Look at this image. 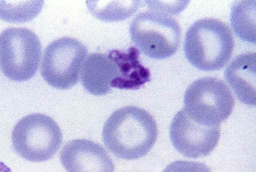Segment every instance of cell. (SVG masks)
<instances>
[{
	"label": "cell",
	"instance_id": "6da1fadb",
	"mask_svg": "<svg viewBox=\"0 0 256 172\" xmlns=\"http://www.w3.org/2000/svg\"><path fill=\"white\" fill-rule=\"evenodd\" d=\"M158 128L152 116L136 106H126L114 111L106 120L102 140L116 157L132 160L146 155L155 144Z\"/></svg>",
	"mask_w": 256,
	"mask_h": 172
},
{
	"label": "cell",
	"instance_id": "7a4b0ae2",
	"mask_svg": "<svg viewBox=\"0 0 256 172\" xmlns=\"http://www.w3.org/2000/svg\"><path fill=\"white\" fill-rule=\"evenodd\" d=\"M234 40L229 27L216 18L198 20L188 28L184 50L188 62L204 71L220 70L232 54Z\"/></svg>",
	"mask_w": 256,
	"mask_h": 172
},
{
	"label": "cell",
	"instance_id": "3957f363",
	"mask_svg": "<svg viewBox=\"0 0 256 172\" xmlns=\"http://www.w3.org/2000/svg\"><path fill=\"white\" fill-rule=\"evenodd\" d=\"M62 139L58 124L50 116L32 114L21 118L14 126L12 140L16 152L32 162H42L52 158Z\"/></svg>",
	"mask_w": 256,
	"mask_h": 172
},
{
	"label": "cell",
	"instance_id": "277c9868",
	"mask_svg": "<svg viewBox=\"0 0 256 172\" xmlns=\"http://www.w3.org/2000/svg\"><path fill=\"white\" fill-rule=\"evenodd\" d=\"M130 32L132 40L143 54L155 59L172 56L179 46L181 34L174 18L152 10L136 16Z\"/></svg>",
	"mask_w": 256,
	"mask_h": 172
},
{
	"label": "cell",
	"instance_id": "5b68a950",
	"mask_svg": "<svg viewBox=\"0 0 256 172\" xmlns=\"http://www.w3.org/2000/svg\"><path fill=\"white\" fill-rule=\"evenodd\" d=\"M184 103V110L193 120L206 125H220L232 114L234 99L224 82L206 76L190 84L185 92Z\"/></svg>",
	"mask_w": 256,
	"mask_h": 172
},
{
	"label": "cell",
	"instance_id": "8992f818",
	"mask_svg": "<svg viewBox=\"0 0 256 172\" xmlns=\"http://www.w3.org/2000/svg\"><path fill=\"white\" fill-rule=\"evenodd\" d=\"M41 58V44L36 34L24 28H10L0 34V64L11 80H28L36 74Z\"/></svg>",
	"mask_w": 256,
	"mask_h": 172
},
{
	"label": "cell",
	"instance_id": "52a82bcc",
	"mask_svg": "<svg viewBox=\"0 0 256 172\" xmlns=\"http://www.w3.org/2000/svg\"><path fill=\"white\" fill-rule=\"evenodd\" d=\"M88 50L79 40L63 37L56 40L46 48L41 65V75L50 86L68 90L78 81Z\"/></svg>",
	"mask_w": 256,
	"mask_h": 172
},
{
	"label": "cell",
	"instance_id": "ba28073f",
	"mask_svg": "<svg viewBox=\"0 0 256 172\" xmlns=\"http://www.w3.org/2000/svg\"><path fill=\"white\" fill-rule=\"evenodd\" d=\"M176 150L190 158L204 157L215 148L220 136V125H206L193 120L184 109L174 117L170 128Z\"/></svg>",
	"mask_w": 256,
	"mask_h": 172
},
{
	"label": "cell",
	"instance_id": "9c48e42d",
	"mask_svg": "<svg viewBox=\"0 0 256 172\" xmlns=\"http://www.w3.org/2000/svg\"><path fill=\"white\" fill-rule=\"evenodd\" d=\"M60 160L66 172H114L112 160L100 144L86 139L69 141L62 148Z\"/></svg>",
	"mask_w": 256,
	"mask_h": 172
},
{
	"label": "cell",
	"instance_id": "30bf717a",
	"mask_svg": "<svg viewBox=\"0 0 256 172\" xmlns=\"http://www.w3.org/2000/svg\"><path fill=\"white\" fill-rule=\"evenodd\" d=\"M82 86L94 96L108 93L118 77V70L114 62L108 55L92 53L86 59L80 70Z\"/></svg>",
	"mask_w": 256,
	"mask_h": 172
},
{
	"label": "cell",
	"instance_id": "8fae6325",
	"mask_svg": "<svg viewBox=\"0 0 256 172\" xmlns=\"http://www.w3.org/2000/svg\"><path fill=\"white\" fill-rule=\"evenodd\" d=\"M224 77L242 102L255 106V52L243 54L236 57L226 68Z\"/></svg>",
	"mask_w": 256,
	"mask_h": 172
},
{
	"label": "cell",
	"instance_id": "7c38bea8",
	"mask_svg": "<svg viewBox=\"0 0 256 172\" xmlns=\"http://www.w3.org/2000/svg\"><path fill=\"white\" fill-rule=\"evenodd\" d=\"M139 50L130 46L126 52L112 50L108 56L116 63L118 77L112 87L123 90H137L150 80L149 70L138 60Z\"/></svg>",
	"mask_w": 256,
	"mask_h": 172
},
{
	"label": "cell",
	"instance_id": "4fadbf2b",
	"mask_svg": "<svg viewBox=\"0 0 256 172\" xmlns=\"http://www.w3.org/2000/svg\"><path fill=\"white\" fill-rule=\"evenodd\" d=\"M255 0L235 2L230 12V24L235 34L242 40L256 43Z\"/></svg>",
	"mask_w": 256,
	"mask_h": 172
},
{
	"label": "cell",
	"instance_id": "5bb4252c",
	"mask_svg": "<svg viewBox=\"0 0 256 172\" xmlns=\"http://www.w3.org/2000/svg\"><path fill=\"white\" fill-rule=\"evenodd\" d=\"M86 3L94 16L106 22L124 20L134 13L140 4L139 1H88Z\"/></svg>",
	"mask_w": 256,
	"mask_h": 172
},
{
	"label": "cell",
	"instance_id": "9a60e30c",
	"mask_svg": "<svg viewBox=\"0 0 256 172\" xmlns=\"http://www.w3.org/2000/svg\"><path fill=\"white\" fill-rule=\"evenodd\" d=\"M43 4V1H0V18L14 23L30 21L39 14Z\"/></svg>",
	"mask_w": 256,
	"mask_h": 172
},
{
	"label": "cell",
	"instance_id": "2e32d148",
	"mask_svg": "<svg viewBox=\"0 0 256 172\" xmlns=\"http://www.w3.org/2000/svg\"><path fill=\"white\" fill-rule=\"evenodd\" d=\"M162 172H212L204 164L187 160H176L169 164Z\"/></svg>",
	"mask_w": 256,
	"mask_h": 172
},
{
	"label": "cell",
	"instance_id": "e0dca14e",
	"mask_svg": "<svg viewBox=\"0 0 256 172\" xmlns=\"http://www.w3.org/2000/svg\"><path fill=\"white\" fill-rule=\"evenodd\" d=\"M0 172H12V171L5 164L0 162Z\"/></svg>",
	"mask_w": 256,
	"mask_h": 172
}]
</instances>
